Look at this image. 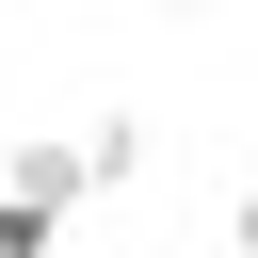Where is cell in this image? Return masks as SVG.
I'll return each mask as SVG.
<instances>
[{
	"label": "cell",
	"instance_id": "6da1fadb",
	"mask_svg": "<svg viewBox=\"0 0 258 258\" xmlns=\"http://www.w3.org/2000/svg\"><path fill=\"white\" fill-rule=\"evenodd\" d=\"M0 258H64V210H48V194H16V177H0Z\"/></svg>",
	"mask_w": 258,
	"mask_h": 258
},
{
	"label": "cell",
	"instance_id": "7a4b0ae2",
	"mask_svg": "<svg viewBox=\"0 0 258 258\" xmlns=\"http://www.w3.org/2000/svg\"><path fill=\"white\" fill-rule=\"evenodd\" d=\"M226 242H242V258H258V177H242V194H226Z\"/></svg>",
	"mask_w": 258,
	"mask_h": 258
},
{
	"label": "cell",
	"instance_id": "3957f363",
	"mask_svg": "<svg viewBox=\"0 0 258 258\" xmlns=\"http://www.w3.org/2000/svg\"><path fill=\"white\" fill-rule=\"evenodd\" d=\"M161 16H194V0H161Z\"/></svg>",
	"mask_w": 258,
	"mask_h": 258
}]
</instances>
